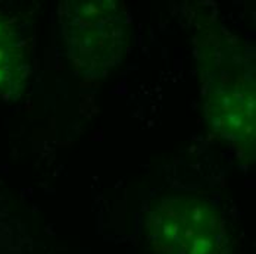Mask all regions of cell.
I'll return each instance as SVG.
<instances>
[{
    "label": "cell",
    "instance_id": "cell-1",
    "mask_svg": "<svg viewBox=\"0 0 256 254\" xmlns=\"http://www.w3.org/2000/svg\"><path fill=\"white\" fill-rule=\"evenodd\" d=\"M152 243L159 254H215L220 249V229L202 203L172 200L152 218Z\"/></svg>",
    "mask_w": 256,
    "mask_h": 254
}]
</instances>
